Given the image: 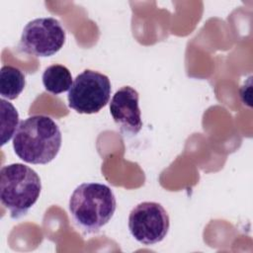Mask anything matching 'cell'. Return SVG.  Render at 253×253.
<instances>
[{"instance_id": "obj_1", "label": "cell", "mask_w": 253, "mask_h": 253, "mask_svg": "<svg viewBox=\"0 0 253 253\" xmlns=\"http://www.w3.org/2000/svg\"><path fill=\"white\" fill-rule=\"evenodd\" d=\"M61 143L58 125L45 115H34L21 121L13 137L16 155L31 164H47L52 161Z\"/></svg>"}, {"instance_id": "obj_2", "label": "cell", "mask_w": 253, "mask_h": 253, "mask_svg": "<svg viewBox=\"0 0 253 253\" xmlns=\"http://www.w3.org/2000/svg\"><path fill=\"white\" fill-rule=\"evenodd\" d=\"M68 207L74 223L84 233H97L112 219L117 201L109 186L91 182L75 188Z\"/></svg>"}, {"instance_id": "obj_3", "label": "cell", "mask_w": 253, "mask_h": 253, "mask_svg": "<svg viewBox=\"0 0 253 253\" xmlns=\"http://www.w3.org/2000/svg\"><path fill=\"white\" fill-rule=\"evenodd\" d=\"M42 191L38 173L22 163L5 165L0 170V200L12 218L28 213Z\"/></svg>"}, {"instance_id": "obj_4", "label": "cell", "mask_w": 253, "mask_h": 253, "mask_svg": "<svg viewBox=\"0 0 253 253\" xmlns=\"http://www.w3.org/2000/svg\"><path fill=\"white\" fill-rule=\"evenodd\" d=\"M111 92V81L107 75L85 69L76 76L68 91V107L79 114L98 113L109 103Z\"/></svg>"}, {"instance_id": "obj_5", "label": "cell", "mask_w": 253, "mask_h": 253, "mask_svg": "<svg viewBox=\"0 0 253 253\" xmlns=\"http://www.w3.org/2000/svg\"><path fill=\"white\" fill-rule=\"evenodd\" d=\"M65 39V30L58 20L52 17L37 18L24 27L19 49L34 56L47 57L61 49Z\"/></svg>"}, {"instance_id": "obj_6", "label": "cell", "mask_w": 253, "mask_h": 253, "mask_svg": "<svg viewBox=\"0 0 253 253\" xmlns=\"http://www.w3.org/2000/svg\"><path fill=\"white\" fill-rule=\"evenodd\" d=\"M127 225L136 241L144 245H153L166 237L170 227V218L161 204L142 202L130 211Z\"/></svg>"}, {"instance_id": "obj_7", "label": "cell", "mask_w": 253, "mask_h": 253, "mask_svg": "<svg viewBox=\"0 0 253 253\" xmlns=\"http://www.w3.org/2000/svg\"><path fill=\"white\" fill-rule=\"evenodd\" d=\"M138 99L137 91L130 86H123L112 97L110 114L125 135H135L142 127Z\"/></svg>"}, {"instance_id": "obj_8", "label": "cell", "mask_w": 253, "mask_h": 253, "mask_svg": "<svg viewBox=\"0 0 253 253\" xmlns=\"http://www.w3.org/2000/svg\"><path fill=\"white\" fill-rule=\"evenodd\" d=\"M44 89L54 95L69 91L72 85V75L69 69L61 64L46 67L42 76Z\"/></svg>"}, {"instance_id": "obj_9", "label": "cell", "mask_w": 253, "mask_h": 253, "mask_svg": "<svg viewBox=\"0 0 253 253\" xmlns=\"http://www.w3.org/2000/svg\"><path fill=\"white\" fill-rule=\"evenodd\" d=\"M26 85L24 73L12 65H3L0 70V95L7 100H15Z\"/></svg>"}, {"instance_id": "obj_10", "label": "cell", "mask_w": 253, "mask_h": 253, "mask_svg": "<svg viewBox=\"0 0 253 253\" xmlns=\"http://www.w3.org/2000/svg\"><path fill=\"white\" fill-rule=\"evenodd\" d=\"M1 107V145L6 144L14 137L19 123V114L16 108L3 98L0 100Z\"/></svg>"}]
</instances>
